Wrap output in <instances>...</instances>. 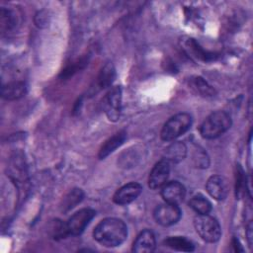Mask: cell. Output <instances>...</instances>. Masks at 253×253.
I'll list each match as a JSON object with an SVG mask.
<instances>
[{"mask_svg": "<svg viewBox=\"0 0 253 253\" xmlns=\"http://www.w3.org/2000/svg\"><path fill=\"white\" fill-rule=\"evenodd\" d=\"M27 93V84L24 81H12L2 86L1 96L5 100H17Z\"/></svg>", "mask_w": 253, "mask_h": 253, "instance_id": "9a60e30c", "label": "cell"}, {"mask_svg": "<svg viewBox=\"0 0 253 253\" xmlns=\"http://www.w3.org/2000/svg\"><path fill=\"white\" fill-rule=\"evenodd\" d=\"M181 46L185 53L195 61L209 62L214 60L217 57L215 52L205 49L195 39L190 37L182 38Z\"/></svg>", "mask_w": 253, "mask_h": 253, "instance_id": "5b68a950", "label": "cell"}, {"mask_svg": "<svg viewBox=\"0 0 253 253\" xmlns=\"http://www.w3.org/2000/svg\"><path fill=\"white\" fill-rule=\"evenodd\" d=\"M170 173V163L164 158L158 161L150 171L148 177V186L152 190L161 188L169 177Z\"/></svg>", "mask_w": 253, "mask_h": 253, "instance_id": "9c48e42d", "label": "cell"}, {"mask_svg": "<svg viewBox=\"0 0 253 253\" xmlns=\"http://www.w3.org/2000/svg\"><path fill=\"white\" fill-rule=\"evenodd\" d=\"M84 198V193L81 189L75 188L71 190L62 200L61 203V211L67 212L70 210H72L74 207H76Z\"/></svg>", "mask_w": 253, "mask_h": 253, "instance_id": "ffe728a7", "label": "cell"}, {"mask_svg": "<svg viewBox=\"0 0 253 253\" xmlns=\"http://www.w3.org/2000/svg\"><path fill=\"white\" fill-rule=\"evenodd\" d=\"M189 86L195 92L199 93L201 96L204 97H212L215 94L214 88L200 76L192 77L189 81Z\"/></svg>", "mask_w": 253, "mask_h": 253, "instance_id": "d6986e66", "label": "cell"}, {"mask_svg": "<svg viewBox=\"0 0 253 253\" xmlns=\"http://www.w3.org/2000/svg\"><path fill=\"white\" fill-rule=\"evenodd\" d=\"M193 162L196 167L207 168L209 167L210 159L207 152L203 148L196 146L193 151Z\"/></svg>", "mask_w": 253, "mask_h": 253, "instance_id": "7402d4cb", "label": "cell"}, {"mask_svg": "<svg viewBox=\"0 0 253 253\" xmlns=\"http://www.w3.org/2000/svg\"><path fill=\"white\" fill-rule=\"evenodd\" d=\"M232 245H233L234 250H235L236 252H242V251H243V248L241 247V244H240V242H239L238 239L233 238V239H232Z\"/></svg>", "mask_w": 253, "mask_h": 253, "instance_id": "f1b7e54d", "label": "cell"}, {"mask_svg": "<svg viewBox=\"0 0 253 253\" xmlns=\"http://www.w3.org/2000/svg\"><path fill=\"white\" fill-rule=\"evenodd\" d=\"M191 126L192 117L188 113L176 114L164 124L160 136L164 141H172L188 131Z\"/></svg>", "mask_w": 253, "mask_h": 253, "instance_id": "3957f363", "label": "cell"}, {"mask_svg": "<svg viewBox=\"0 0 253 253\" xmlns=\"http://www.w3.org/2000/svg\"><path fill=\"white\" fill-rule=\"evenodd\" d=\"M116 68L114 66V64L112 62H107L100 70L98 76H97V80L95 82V86L92 87L93 93H97L98 91L105 89L107 87H110L114 80L116 79Z\"/></svg>", "mask_w": 253, "mask_h": 253, "instance_id": "5bb4252c", "label": "cell"}, {"mask_svg": "<svg viewBox=\"0 0 253 253\" xmlns=\"http://www.w3.org/2000/svg\"><path fill=\"white\" fill-rule=\"evenodd\" d=\"M207 192L216 201L224 200L229 192V185L225 177L220 175L211 176L206 184Z\"/></svg>", "mask_w": 253, "mask_h": 253, "instance_id": "30bf717a", "label": "cell"}, {"mask_svg": "<svg viewBox=\"0 0 253 253\" xmlns=\"http://www.w3.org/2000/svg\"><path fill=\"white\" fill-rule=\"evenodd\" d=\"M181 210L178 205L166 203L156 207L153 212L155 221L162 226H170L179 221L181 218Z\"/></svg>", "mask_w": 253, "mask_h": 253, "instance_id": "ba28073f", "label": "cell"}, {"mask_svg": "<svg viewBox=\"0 0 253 253\" xmlns=\"http://www.w3.org/2000/svg\"><path fill=\"white\" fill-rule=\"evenodd\" d=\"M194 226L200 237L209 243L218 241L221 235V228L218 221L207 214H197L194 218Z\"/></svg>", "mask_w": 253, "mask_h": 253, "instance_id": "277c9868", "label": "cell"}, {"mask_svg": "<svg viewBox=\"0 0 253 253\" xmlns=\"http://www.w3.org/2000/svg\"><path fill=\"white\" fill-rule=\"evenodd\" d=\"M246 234H247V239H248V243H249V246L251 247L252 245V223L250 222L249 224H248V226H247V232H246Z\"/></svg>", "mask_w": 253, "mask_h": 253, "instance_id": "83f0119b", "label": "cell"}, {"mask_svg": "<svg viewBox=\"0 0 253 253\" xmlns=\"http://www.w3.org/2000/svg\"><path fill=\"white\" fill-rule=\"evenodd\" d=\"M35 22H36V25H37L38 27H41V28H42V27H43V26H46V24H47V16H46V14H44L43 11L39 12V13L37 14V16H36Z\"/></svg>", "mask_w": 253, "mask_h": 253, "instance_id": "4316f807", "label": "cell"}, {"mask_svg": "<svg viewBox=\"0 0 253 253\" xmlns=\"http://www.w3.org/2000/svg\"><path fill=\"white\" fill-rule=\"evenodd\" d=\"M163 244L173 250L182 252H192L195 249L193 242L184 236H169L163 241Z\"/></svg>", "mask_w": 253, "mask_h": 253, "instance_id": "ac0fdd59", "label": "cell"}, {"mask_svg": "<svg viewBox=\"0 0 253 253\" xmlns=\"http://www.w3.org/2000/svg\"><path fill=\"white\" fill-rule=\"evenodd\" d=\"M186 196L185 187L178 181L166 182L161 187V197L166 203L179 205Z\"/></svg>", "mask_w": 253, "mask_h": 253, "instance_id": "8fae6325", "label": "cell"}, {"mask_svg": "<svg viewBox=\"0 0 253 253\" xmlns=\"http://www.w3.org/2000/svg\"><path fill=\"white\" fill-rule=\"evenodd\" d=\"M236 173H235V181H236V195H240L244 190L243 188L245 187V178H244V172L242 170V168L238 165L236 167Z\"/></svg>", "mask_w": 253, "mask_h": 253, "instance_id": "484cf974", "label": "cell"}, {"mask_svg": "<svg viewBox=\"0 0 253 253\" xmlns=\"http://www.w3.org/2000/svg\"><path fill=\"white\" fill-rule=\"evenodd\" d=\"M189 206L199 214L210 213L212 208L211 202L202 194L193 196L189 202Z\"/></svg>", "mask_w": 253, "mask_h": 253, "instance_id": "44dd1931", "label": "cell"}, {"mask_svg": "<svg viewBox=\"0 0 253 253\" xmlns=\"http://www.w3.org/2000/svg\"><path fill=\"white\" fill-rule=\"evenodd\" d=\"M95 215L96 211L89 208L79 210L73 213L66 222L68 234L74 236L80 235Z\"/></svg>", "mask_w": 253, "mask_h": 253, "instance_id": "52a82bcc", "label": "cell"}, {"mask_svg": "<svg viewBox=\"0 0 253 253\" xmlns=\"http://www.w3.org/2000/svg\"><path fill=\"white\" fill-rule=\"evenodd\" d=\"M126 138V132L125 130H120L111 136L109 139L105 141V143L101 146L98 156L100 159H105L108 155L114 152L118 147H120Z\"/></svg>", "mask_w": 253, "mask_h": 253, "instance_id": "2e32d148", "label": "cell"}, {"mask_svg": "<svg viewBox=\"0 0 253 253\" xmlns=\"http://www.w3.org/2000/svg\"><path fill=\"white\" fill-rule=\"evenodd\" d=\"M16 15L11 10H5L2 8L1 10V27L2 30H12L17 23Z\"/></svg>", "mask_w": 253, "mask_h": 253, "instance_id": "603a6c76", "label": "cell"}, {"mask_svg": "<svg viewBox=\"0 0 253 253\" xmlns=\"http://www.w3.org/2000/svg\"><path fill=\"white\" fill-rule=\"evenodd\" d=\"M86 64H88V58L82 57L78 61L71 63L64 70H62V72L60 73V77L61 78H68V77L72 76L74 73H76L77 71H79L80 69H82Z\"/></svg>", "mask_w": 253, "mask_h": 253, "instance_id": "cb8c5ba5", "label": "cell"}, {"mask_svg": "<svg viewBox=\"0 0 253 253\" xmlns=\"http://www.w3.org/2000/svg\"><path fill=\"white\" fill-rule=\"evenodd\" d=\"M187 155V146L181 141L171 143L164 152V159L169 163H178Z\"/></svg>", "mask_w": 253, "mask_h": 253, "instance_id": "e0dca14e", "label": "cell"}, {"mask_svg": "<svg viewBox=\"0 0 253 253\" xmlns=\"http://www.w3.org/2000/svg\"><path fill=\"white\" fill-rule=\"evenodd\" d=\"M93 236L94 239L103 246L116 247L126 240L127 227L120 218L107 217L96 225Z\"/></svg>", "mask_w": 253, "mask_h": 253, "instance_id": "6da1fadb", "label": "cell"}, {"mask_svg": "<svg viewBox=\"0 0 253 253\" xmlns=\"http://www.w3.org/2000/svg\"><path fill=\"white\" fill-rule=\"evenodd\" d=\"M232 125L231 117L224 111H216L208 116L200 126V134L207 139L220 136L227 131Z\"/></svg>", "mask_w": 253, "mask_h": 253, "instance_id": "7a4b0ae2", "label": "cell"}, {"mask_svg": "<svg viewBox=\"0 0 253 253\" xmlns=\"http://www.w3.org/2000/svg\"><path fill=\"white\" fill-rule=\"evenodd\" d=\"M50 232H51V236L54 239L65 238L67 235H69L68 231H67V227H66V222L64 223L58 219H55L53 221Z\"/></svg>", "mask_w": 253, "mask_h": 253, "instance_id": "d4e9b609", "label": "cell"}, {"mask_svg": "<svg viewBox=\"0 0 253 253\" xmlns=\"http://www.w3.org/2000/svg\"><path fill=\"white\" fill-rule=\"evenodd\" d=\"M156 241L154 233L149 229L142 230L132 244V251L135 253H150L155 250Z\"/></svg>", "mask_w": 253, "mask_h": 253, "instance_id": "4fadbf2b", "label": "cell"}, {"mask_svg": "<svg viewBox=\"0 0 253 253\" xmlns=\"http://www.w3.org/2000/svg\"><path fill=\"white\" fill-rule=\"evenodd\" d=\"M142 187L140 184L131 182L121 187L114 195L113 201L118 205H127L133 202L141 193Z\"/></svg>", "mask_w": 253, "mask_h": 253, "instance_id": "7c38bea8", "label": "cell"}, {"mask_svg": "<svg viewBox=\"0 0 253 253\" xmlns=\"http://www.w3.org/2000/svg\"><path fill=\"white\" fill-rule=\"evenodd\" d=\"M103 108L106 116L112 122H117L122 113V89L120 86L112 87L103 99Z\"/></svg>", "mask_w": 253, "mask_h": 253, "instance_id": "8992f818", "label": "cell"}]
</instances>
